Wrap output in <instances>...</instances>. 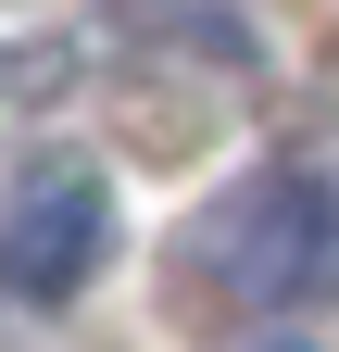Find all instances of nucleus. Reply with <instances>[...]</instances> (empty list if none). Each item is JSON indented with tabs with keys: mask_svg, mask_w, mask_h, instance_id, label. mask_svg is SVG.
<instances>
[{
	"mask_svg": "<svg viewBox=\"0 0 339 352\" xmlns=\"http://www.w3.org/2000/svg\"><path fill=\"white\" fill-rule=\"evenodd\" d=\"M113 252V201L89 164H25L13 189H0V289L13 302H63L89 289Z\"/></svg>",
	"mask_w": 339,
	"mask_h": 352,
	"instance_id": "2",
	"label": "nucleus"
},
{
	"mask_svg": "<svg viewBox=\"0 0 339 352\" xmlns=\"http://www.w3.org/2000/svg\"><path fill=\"white\" fill-rule=\"evenodd\" d=\"M339 264V189L327 176H239V189L201 214V277L226 302H302Z\"/></svg>",
	"mask_w": 339,
	"mask_h": 352,
	"instance_id": "1",
	"label": "nucleus"
},
{
	"mask_svg": "<svg viewBox=\"0 0 339 352\" xmlns=\"http://www.w3.org/2000/svg\"><path fill=\"white\" fill-rule=\"evenodd\" d=\"M251 352H314V340H251Z\"/></svg>",
	"mask_w": 339,
	"mask_h": 352,
	"instance_id": "3",
	"label": "nucleus"
}]
</instances>
